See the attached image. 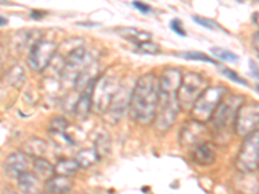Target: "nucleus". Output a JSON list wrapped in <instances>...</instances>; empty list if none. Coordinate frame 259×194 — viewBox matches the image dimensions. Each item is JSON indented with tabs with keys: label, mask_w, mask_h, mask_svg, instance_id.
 Listing matches in <instances>:
<instances>
[{
	"label": "nucleus",
	"mask_w": 259,
	"mask_h": 194,
	"mask_svg": "<svg viewBox=\"0 0 259 194\" xmlns=\"http://www.w3.org/2000/svg\"><path fill=\"white\" fill-rule=\"evenodd\" d=\"M158 78L153 73L145 74L134 84L130 99V115L139 126H149L154 122L158 105Z\"/></svg>",
	"instance_id": "1"
},
{
	"label": "nucleus",
	"mask_w": 259,
	"mask_h": 194,
	"mask_svg": "<svg viewBox=\"0 0 259 194\" xmlns=\"http://www.w3.org/2000/svg\"><path fill=\"white\" fill-rule=\"evenodd\" d=\"M244 97L241 96H224L219 103L217 109L212 113L210 122L214 128L217 138H230L231 132H233L236 113L240 106L244 104Z\"/></svg>",
	"instance_id": "2"
},
{
	"label": "nucleus",
	"mask_w": 259,
	"mask_h": 194,
	"mask_svg": "<svg viewBox=\"0 0 259 194\" xmlns=\"http://www.w3.org/2000/svg\"><path fill=\"white\" fill-rule=\"evenodd\" d=\"M227 89L224 87H207L202 93L198 96L196 103L193 104L191 112V118L200 123H206L210 121L212 113L217 109L223 97L226 96Z\"/></svg>",
	"instance_id": "3"
},
{
	"label": "nucleus",
	"mask_w": 259,
	"mask_h": 194,
	"mask_svg": "<svg viewBox=\"0 0 259 194\" xmlns=\"http://www.w3.org/2000/svg\"><path fill=\"white\" fill-rule=\"evenodd\" d=\"M119 85L121 78L113 74H104L96 79L92 88V110L97 114H104Z\"/></svg>",
	"instance_id": "4"
},
{
	"label": "nucleus",
	"mask_w": 259,
	"mask_h": 194,
	"mask_svg": "<svg viewBox=\"0 0 259 194\" xmlns=\"http://www.w3.org/2000/svg\"><path fill=\"white\" fill-rule=\"evenodd\" d=\"M207 80L205 77L196 73H189L182 78L179 88L177 92V99L179 108L184 112L192 109L193 104L201 93L207 88Z\"/></svg>",
	"instance_id": "5"
},
{
	"label": "nucleus",
	"mask_w": 259,
	"mask_h": 194,
	"mask_svg": "<svg viewBox=\"0 0 259 194\" xmlns=\"http://www.w3.org/2000/svg\"><path fill=\"white\" fill-rule=\"evenodd\" d=\"M92 61H95L94 57L90 56V53L87 52L84 47H75L71 50L66 56L65 64L61 69V79L65 85L73 84L78 77L80 75L83 70H84Z\"/></svg>",
	"instance_id": "6"
},
{
	"label": "nucleus",
	"mask_w": 259,
	"mask_h": 194,
	"mask_svg": "<svg viewBox=\"0 0 259 194\" xmlns=\"http://www.w3.org/2000/svg\"><path fill=\"white\" fill-rule=\"evenodd\" d=\"M179 110L180 108L179 104H178L177 93L159 92L158 105H157L156 118H154L157 129L161 132L168 131L171 127L174 126Z\"/></svg>",
	"instance_id": "7"
},
{
	"label": "nucleus",
	"mask_w": 259,
	"mask_h": 194,
	"mask_svg": "<svg viewBox=\"0 0 259 194\" xmlns=\"http://www.w3.org/2000/svg\"><path fill=\"white\" fill-rule=\"evenodd\" d=\"M259 165V132L258 129L244 138L239 154L236 157V167L244 174H251Z\"/></svg>",
	"instance_id": "8"
},
{
	"label": "nucleus",
	"mask_w": 259,
	"mask_h": 194,
	"mask_svg": "<svg viewBox=\"0 0 259 194\" xmlns=\"http://www.w3.org/2000/svg\"><path fill=\"white\" fill-rule=\"evenodd\" d=\"M57 45L51 40H38L30 48L27 55V65L32 71L40 73L50 66L55 57Z\"/></svg>",
	"instance_id": "9"
},
{
	"label": "nucleus",
	"mask_w": 259,
	"mask_h": 194,
	"mask_svg": "<svg viewBox=\"0 0 259 194\" xmlns=\"http://www.w3.org/2000/svg\"><path fill=\"white\" fill-rule=\"evenodd\" d=\"M259 110L258 104L244 103L236 113L233 131L241 137H246L258 128Z\"/></svg>",
	"instance_id": "10"
},
{
	"label": "nucleus",
	"mask_w": 259,
	"mask_h": 194,
	"mask_svg": "<svg viewBox=\"0 0 259 194\" xmlns=\"http://www.w3.org/2000/svg\"><path fill=\"white\" fill-rule=\"evenodd\" d=\"M133 87H128V84H122L121 83L119 88L115 92L112 101H110L106 110L104 112V117H105V121L108 123L117 124L123 118V115L126 114L130 106Z\"/></svg>",
	"instance_id": "11"
},
{
	"label": "nucleus",
	"mask_w": 259,
	"mask_h": 194,
	"mask_svg": "<svg viewBox=\"0 0 259 194\" xmlns=\"http://www.w3.org/2000/svg\"><path fill=\"white\" fill-rule=\"evenodd\" d=\"M32 165V158L24 153L22 150L13 152L4 161V172L8 177L16 180L21 174L30 171Z\"/></svg>",
	"instance_id": "12"
},
{
	"label": "nucleus",
	"mask_w": 259,
	"mask_h": 194,
	"mask_svg": "<svg viewBox=\"0 0 259 194\" xmlns=\"http://www.w3.org/2000/svg\"><path fill=\"white\" fill-rule=\"evenodd\" d=\"M206 135L207 129L205 127V123H200V122H196L192 119L191 122L184 124V127L180 131V144L186 148H193L198 142H202Z\"/></svg>",
	"instance_id": "13"
},
{
	"label": "nucleus",
	"mask_w": 259,
	"mask_h": 194,
	"mask_svg": "<svg viewBox=\"0 0 259 194\" xmlns=\"http://www.w3.org/2000/svg\"><path fill=\"white\" fill-rule=\"evenodd\" d=\"M183 74L180 69L167 68L163 70L161 77L158 79L159 92H166V93H177L179 88L180 82H182Z\"/></svg>",
	"instance_id": "14"
},
{
	"label": "nucleus",
	"mask_w": 259,
	"mask_h": 194,
	"mask_svg": "<svg viewBox=\"0 0 259 194\" xmlns=\"http://www.w3.org/2000/svg\"><path fill=\"white\" fill-rule=\"evenodd\" d=\"M217 158L215 149L210 142L202 141L198 142L192 148V159L200 166H209Z\"/></svg>",
	"instance_id": "15"
},
{
	"label": "nucleus",
	"mask_w": 259,
	"mask_h": 194,
	"mask_svg": "<svg viewBox=\"0 0 259 194\" xmlns=\"http://www.w3.org/2000/svg\"><path fill=\"white\" fill-rule=\"evenodd\" d=\"M92 88H94V83L90 84L87 88L83 89L80 94L78 96L77 101L73 106L74 115L79 119H85L92 110Z\"/></svg>",
	"instance_id": "16"
},
{
	"label": "nucleus",
	"mask_w": 259,
	"mask_h": 194,
	"mask_svg": "<svg viewBox=\"0 0 259 194\" xmlns=\"http://www.w3.org/2000/svg\"><path fill=\"white\" fill-rule=\"evenodd\" d=\"M47 191L50 194H69L73 190V180L68 176L55 175L47 182Z\"/></svg>",
	"instance_id": "17"
},
{
	"label": "nucleus",
	"mask_w": 259,
	"mask_h": 194,
	"mask_svg": "<svg viewBox=\"0 0 259 194\" xmlns=\"http://www.w3.org/2000/svg\"><path fill=\"white\" fill-rule=\"evenodd\" d=\"M21 150L24 153H26L29 157H31L32 159L41 158L48 152V145L40 137H30L27 141L24 142Z\"/></svg>",
	"instance_id": "18"
},
{
	"label": "nucleus",
	"mask_w": 259,
	"mask_h": 194,
	"mask_svg": "<svg viewBox=\"0 0 259 194\" xmlns=\"http://www.w3.org/2000/svg\"><path fill=\"white\" fill-rule=\"evenodd\" d=\"M115 31L121 38L126 39L127 41H131L135 45L140 44L143 41L152 40V34L150 32L135 29V27H119Z\"/></svg>",
	"instance_id": "19"
},
{
	"label": "nucleus",
	"mask_w": 259,
	"mask_h": 194,
	"mask_svg": "<svg viewBox=\"0 0 259 194\" xmlns=\"http://www.w3.org/2000/svg\"><path fill=\"white\" fill-rule=\"evenodd\" d=\"M32 172L36 175L40 181L47 182L51 177L55 176V166L51 163L50 161L45 159L43 157L41 158H34L32 159Z\"/></svg>",
	"instance_id": "20"
},
{
	"label": "nucleus",
	"mask_w": 259,
	"mask_h": 194,
	"mask_svg": "<svg viewBox=\"0 0 259 194\" xmlns=\"http://www.w3.org/2000/svg\"><path fill=\"white\" fill-rule=\"evenodd\" d=\"M25 82V71L24 69L15 65L12 68L9 69L6 74H4L3 79L0 82V84L7 85L8 88H15L20 89Z\"/></svg>",
	"instance_id": "21"
},
{
	"label": "nucleus",
	"mask_w": 259,
	"mask_h": 194,
	"mask_svg": "<svg viewBox=\"0 0 259 194\" xmlns=\"http://www.w3.org/2000/svg\"><path fill=\"white\" fill-rule=\"evenodd\" d=\"M20 190L24 194H36L39 190V181L40 180L36 177V175L32 171H26L17 177Z\"/></svg>",
	"instance_id": "22"
},
{
	"label": "nucleus",
	"mask_w": 259,
	"mask_h": 194,
	"mask_svg": "<svg viewBox=\"0 0 259 194\" xmlns=\"http://www.w3.org/2000/svg\"><path fill=\"white\" fill-rule=\"evenodd\" d=\"M80 170L79 165L77 163V161L73 158H64L60 159L55 165V174L61 175V176H73Z\"/></svg>",
	"instance_id": "23"
},
{
	"label": "nucleus",
	"mask_w": 259,
	"mask_h": 194,
	"mask_svg": "<svg viewBox=\"0 0 259 194\" xmlns=\"http://www.w3.org/2000/svg\"><path fill=\"white\" fill-rule=\"evenodd\" d=\"M74 159L77 161L80 168H89L91 166H94L96 162L100 161L95 148H84V149H80Z\"/></svg>",
	"instance_id": "24"
},
{
	"label": "nucleus",
	"mask_w": 259,
	"mask_h": 194,
	"mask_svg": "<svg viewBox=\"0 0 259 194\" xmlns=\"http://www.w3.org/2000/svg\"><path fill=\"white\" fill-rule=\"evenodd\" d=\"M95 150H96L99 158H104V157L109 156L112 152V141H110L109 133L101 132L97 136L96 141H95Z\"/></svg>",
	"instance_id": "25"
},
{
	"label": "nucleus",
	"mask_w": 259,
	"mask_h": 194,
	"mask_svg": "<svg viewBox=\"0 0 259 194\" xmlns=\"http://www.w3.org/2000/svg\"><path fill=\"white\" fill-rule=\"evenodd\" d=\"M174 56L180 57L184 60H191V61H201V62H207V64H212L215 66H219V64L215 61L212 57L207 56L206 53L198 52V51H187V52H175Z\"/></svg>",
	"instance_id": "26"
},
{
	"label": "nucleus",
	"mask_w": 259,
	"mask_h": 194,
	"mask_svg": "<svg viewBox=\"0 0 259 194\" xmlns=\"http://www.w3.org/2000/svg\"><path fill=\"white\" fill-rule=\"evenodd\" d=\"M210 52H211L212 57L221 60V61H223V62L236 64V62L239 61V57H237V55H235V53L231 52V51H228V50H224V48L214 47L210 50Z\"/></svg>",
	"instance_id": "27"
},
{
	"label": "nucleus",
	"mask_w": 259,
	"mask_h": 194,
	"mask_svg": "<svg viewBox=\"0 0 259 194\" xmlns=\"http://www.w3.org/2000/svg\"><path fill=\"white\" fill-rule=\"evenodd\" d=\"M193 21L197 25H200V26L205 27V29L212 30V31H222V32H226V34H230V32L227 31L226 29H223L218 22H215V21L210 20V18L202 17V16H193Z\"/></svg>",
	"instance_id": "28"
},
{
	"label": "nucleus",
	"mask_w": 259,
	"mask_h": 194,
	"mask_svg": "<svg viewBox=\"0 0 259 194\" xmlns=\"http://www.w3.org/2000/svg\"><path fill=\"white\" fill-rule=\"evenodd\" d=\"M136 48H138V52L143 53V55H150V56H154V55L161 53V47L152 40L143 41V43L136 45Z\"/></svg>",
	"instance_id": "29"
},
{
	"label": "nucleus",
	"mask_w": 259,
	"mask_h": 194,
	"mask_svg": "<svg viewBox=\"0 0 259 194\" xmlns=\"http://www.w3.org/2000/svg\"><path fill=\"white\" fill-rule=\"evenodd\" d=\"M221 71L222 74H223V77H226L227 79H230L231 82H235L237 83V84H241V85H249L247 80L244 79L242 77H240L239 74L236 73V71L231 70V69L228 68H223Z\"/></svg>",
	"instance_id": "30"
},
{
	"label": "nucleus",
	"mask_w": 259,
	"mask_h": 194,
	"mask_svg": "<svg viewBox=\"0 0 259 194\" xmlns=\"http://www.w3.org/2000/svg\"><path fill=\"white\" fill-rule=\"evenodd\" d=\"M170 29L172 30V31L175 32V34H178L179 36H187V31L186 29H184V26H183V22L179 20V18H174V20L170 21Z\"/></svg>",
	"instance_id": "31"
},
{
	"label": "nucleus",
	"mask_w": 259,
	"mask_h": 194,
	"mask_svg": "<svg viewBox=\"0 0 259 194\" xmlns=\"http://www.w3.org/2000/svg\"><path fill=\"white\" fill-rule=\"evenodd\" d=\"M133 6L138 9L139 12H142L143 15H148V13L152 12V7L149 4H145L144 2H140V0H134Z\"/></svg>",
	"instance_id": "32"
},
{
	"label": "nucleus",
	"mask_w": 259,
	"mask_h": 194,
	"mask_svg": "<svg viewBox=\"0 0 259 194\" xmlns=\"http://www.w3.org/2000/svg\"><path fill=\"white\" fill-rule=\"evenodd\" d=\"M46 16H47V12H45V11H31V13H30V17L36 21L43 20Z\"/></svg>",
	"instance_id": "33"
},
{
	"label": "nucleus",
	"mask_w": 259,
	"mask_h": 194,
	"mask_svg": "<svg viewBox=\"0 0 259 194\" xmlns=\"http://www.w3.org/2000/svg\"><path fill=\"white\" fill-rule=\"evenodd\" d=\"M250 66H251V71L254 73V77L258 78V69H256V65L254 64L253 61H250Z\"/></svg>",
	"instance_id": "34"
},
{
	"label": "nucleus",
	"mask_w": 259,
	"mask_h": 194,
	"mask_svg": "<svg viewBox=\"0 0 259 194\" xmlns=\"http://www.w3.org/2000/svg\"><path fill=\"white\" fill-rule=\"evenodd\" d=\"M254 38H255V51L258 52V32L254 34Z\"/></svg>",
	"instance_id": "35"
},
{
	"label": "nucleus",
	"mask_w": 259,
	"mask_h": 194,
	"mask_svg": "<svg viewBox=\"0 0 259 194\" xmlns=\"http://www.w3.org/2000/svg\"><path fill=\"white\" fill-rule=\"evenodd\" d=\"M7 22H8V21H7L6 18L0 17V26H4V25H7Z\"/></svg>",
	"instance_id": "36"
},
{
	"label": "nucleus",
	"mask_w": 259,
	"mask_h": 194,
	"mask_svg": "<svg viewBox=\"0 0 259 194\" xmlns=\"http://www.w3.org/2000/svg\"><path fill=\"white\" fill-rule=\"evenodd\" d=\"M39 194H50L48 191H45V193H39Z\"/></svg>",
	"instance_id": "37"
}]
</instances>
